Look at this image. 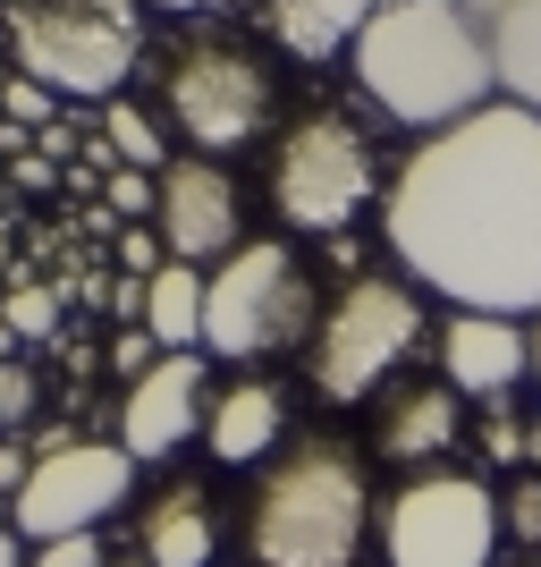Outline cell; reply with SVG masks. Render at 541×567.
<instances>
[{"mask_svg":"<svg viewBox=\"0 0 541 567\" xmlns=\"http://www.w3.org/2000/svg\"><path fill=\"white\" fill-rule=\"evenodd\" d=\"M381 237L457 313H541V118L482 102L424 136L381 195Z\"/></svg>","mask_w":541,"mask_h":567,"instance_id":"6da1fadb","label":"cell"},{"mask_svg":"<svg viewBox=\"0 0 541 567\" xmlns=\"http://www.w3.org/2000/svg\"><path fill=\"white\" fill-rule=\"evenodd\" d=\"M355 85L398 118V127H457L491 102V34L466 0H381L373 25L355 34Z\"/></svg>","mask_w":541,"mask_h":567,"instance_id":"7a4b0ae2","label":"cell"},{"mask_svg":"<svg viewBox=\"0 0 541 567\" xmlns=\"http://www.w3.org/2000/svg\"><path fill=\"white\" fill-rule=\"evenodd\" d=\"M373 534V483L339 441H296L246 499L254 567H355Z\"/></svg>","mask_w":541,"mask_h":567,"instance_id":"3957f363","label":"cell"},{"mask_svg":"<svg viewBox=\"0 0 541 567\" xmlns=\"http://www.w3.org/2000/svg\"><path fill=\"white\" fill-rule=\"evenodd\" d=\"M9 60L69 102H111L136 69V0H18Z\"/></svg>","mask_w":541,"mask_h":567,"instance_id":"277c9868","label":"cell"},{"mask_svg":"<svg viewBox=\"0 0 541 567\" xmlns=\"http://www.w3.org/2000/svg\"><path fill=\"white\" fill-rule=\"evenodd\" d=\"M322 331L313 313V280L305 262L288 255L280 237H254L204 280V348L229 355V364H254V355H280L296 339Z\"/></svg>","mask_w":541,"mask_h":567,"instance_id":"5b68a950","label":"cell"},{"mask_svg":"<svg viewBox=\"0 0 541 567\" xmlns=\"http://www.w3.org/2000/svg\"><path fill=\"white\" fill-rule=\"evenodd\" d=\"M508 543L499 525V492L482 474H406L381 499V559L389 567H491V550Z\"/></svg>","mask_w":541,"mask_h":567,"instance_id":"8992f818","label":"cell"},{"mask_svg":"<svg viewBox=\"0 0 541 567\" xmlns=\"http://www.w3.org/2000/svg\"><path fill=\"white\" fill-rule=\"evenodd\" d=\"M373 195H381L373 144H364V127H347L339 111H305L280 136V153H271V204H280L288 229L339 237Z\"/></svg>","mask_w":541,"mask_h":567,"instance_id":"52a82bcc","label":"cell"},{"mask_svg":"<svg viewBox=\"0 0 541 567\" xmlns=\"http://www.w3.org/2000/svg\"><path fill=\"white\" fill-rule=\"evenodd\" d=\"M415 339H424L415 288H398V280H355L347 297L322 313V331H313V399H330V406L373 399L381 381L415 355Z\"/></svg>","mask_w":541,"mask_h":567,"instance_id":"ba28073f","label":"cell"},{"mask_svg":"<svg viewBox=\"0 0 541 567\" xmlns=\"http://www.w3.org/2000/svg\"><path fill=\"white\" fill-rule=\"evenodd\" d=\"M136 492V457L118 441H76V450L34 457L25 492L9 499V525L25 543H69V534H94L102 517H118Z\"/></svg>","mask_w":541,"mask_h":567,"instance_id":"9c48e42d","label":"cell"},{"mask_svg":"<svg viewBox=\"0 0 541 567\" xmlns=\"http://www.w3.org/2000/svg\"><path fill=\"white\" fill-rule=\"evenodd\" d=\"M169 118L187 127V144L204 162L220 153H246V144L271 127V69L246 60L229 43H195L178 69H169Z\"/></svg>","mask_w":541,"mask_h":567,"instance_id":"30bf717a","label":"cell"},{"mask_svg":"<svg viewBox=\"0 0 541 567\" xmlns=\"http://www.w3.org/2000/svg\"><path fill=\"white\" fill-rule=\"evenodd\" d=\"M204 415H212V373H204V348L162 355V364H153V373L118 399V450H127V457H169V450H187L195 432H204Z\"/></svg>","mask_w":541,"mask_h":567,"instance_id":"8fae6325","label":"cell"},{"mask_svg":"<svg viewBox=\"0 0 541 567\" xmlns=\"http://www.w3.org/2000/svg\"><path fill=\"white\" fill-rule=\"evenodd\" d=\"M246 213H237V178L204 153L162 169V246L169 262H212V255H237L246 246Z\"/></svg>","mask_w":541,"mask_h":567,"instance_id":"7c38bea8","label":"cell"},{"mask_svg":"<svg viewBox=\"0 0 541 567\" xmlns=\"http://www.w3.org/2000/svg\"><path fill=\"white\" fill-rule=\"evenodd\" d=\"M533 373V331H517L508 313H457L440 331V381L457 399H508Z\"/></svg>","mask_w":541,"mask_h":567,"instance_id":"4fadbf2b","label":"cell"},{"mask_svg":"<svg viewBox=\"0 0 541 567\" xmlns=\"http://www.w3.org/2000/svg\"><path fill=\"white\" fill-rule=\"evenodd\" d=\"M457 432H466V406H457V390L448 381H406L398 399L381 406V457L389 466H440L448 450H457Z\"/></svg>","mask_w":541,"mask_h":567,"instance_id":"5bb4252c","label":"cell"},{"mask_svg":"<svg viewBox=\"0 0 541 567\" xmlns=\"http://www.w3.org/2000/svg\"><path fill=\"white\" fill-rule=\"evenodd\" d=\"M136 559L153 567H212V543H220V517H212V492L204 483H169V492L144 499L136 517Z\"/></svg>","mask_w":541,"mask_h":567,"instance_id":"9a60e30c","label":"cell"},{"mask_svg":"<svg viewBox=\"0 0 541 567\" xmlns=\"http://www.w3.org/2000/svg\"><path fill=\"white\" fill-rule=\"evenodd\" d=\"M288 432V399L271 381H237V390H212V415H204V441H212L220 466H254V457L280 450Z\"/></svg>","mask_w":541,"mask_h":567,"instance_id":"2e32d148","label":"cell"},{"mask_svg":"<svg viewBox=\"0 0 541 567\" xmlns=\"http://www.w3.org/2000/svg\"><path fill=\"white\" fill-rule=\"evenodd\" d=\"M373 9L381 0H262V25L280 34L288 60H339L373 25Z\"/></svg>","mask_w":541,"mask_h":567,"instance_id":"e0dca14e","label":"cell"},{"mask_svg":"<svg viewBox=\"0 0 541 567\" xmlns=\"http://www.w3.org/2000/svg\"><path fill=\"white\" fill-rule=\"evenodd\" d=\"M474 9H482V34H491L499 94L541 118V0H474Z\"/></svg>","mask_w":541,"mask_h":567,"instance_id":"ac0fdd59","label":"cell"},{"mask_svg":"<svg viewBox=\"0 0 541 567\" xmlns=\"http://www.w3.org/2000/svg\"><path fill=\"white\" fill-rule=\"evenodd\" d=\"M144 331H153L162 355L204 348V271H195V262H162V271L144 280Z\"/></svg>","mask_w":541,"mask_h":567,"instance_id":"d6986e66","label":"cell"},{"mask_svg":"<svg viewBox=\"0 0 541 567\" xmlns=\"http://www.w3.org/2000/svg\"><path fill=\"white\" fill-rule=\"evenodd\" d=\"M102 144H111L118 153V169H144V178H162V127H153V118L136 111V102H111V111H102Z\"/></svg>","mask_w":541,"mask_h":567,"instance_id":"ffe728a7","label":"cell"},{"mask_svg":"<svg viewBox=\"0 0 541 567\" xmlns=\"http://www.w3.org/2000/svg\"><path fill=\"white\" fill-rule=\"evenodd\" d=\"M0 322H9L18 339H51V331H60V288H9Z\"/></svg>","mask_w":541,"mask_h":567,"instance_id":"44dd1931","label":"cell"},{"mask_svg":"<svg viewBox=\"0 0 541 567\" xmlns=\"http://www.w3.org/2000/svg\"><path fill=\"white\" fill-rule=\"evenodd\" d=\"M34 406H43V381L25 373L18 355H0V432H18L25 415H34Z\"/></svg>","mask_w":541,"mask_h":567,"instance_id":"7402d4cb","label":"cell"},{"mask_svg":"<svg viewBox=\"0 0 541 567\" xmlns=\"http://www.w3.org/2000/svg\"><path fill=\"white\" fill-rule=\"evenodd\" d=\"M51 85H34V76H9V85H0V118H9V127H51Z\"/></svg>","mask_w":541,"mask_h":567,"instance_id":"603a6c76","label":"cell"},{"mask_svg":"<svg viewBox=\"0 0 541 567\" xmlns=\"http://www.w3.org/2000/svg\"><path fill=\"white\" fill-rule=\"evenodd\" d=\"M499 525H508V543H541V474H524L517 492L499 499Z\"/></svg>","mask_w":541,"mask_h":567,"instance_id":"cb8c5ba5","label":"cell"},{"mask_svg":"<svg viewBox=\"0 0 541 567\" xmlns=\"http://www.w3.org/2000/svg\"><path fill=\"white\" fill-rule=\"evenodd\" d=\"M111 213H127V220H144V213H162V178H144V169H111Z\"/></svg>","mask_w":541,"mask_h":567,"instance_id":"d4e9b609","label":"cell"},{"mask_svg":"<svg viewBox=\"0 0 541 567\" xmlns=\"http://www.w3.org/2000/svg\"><path fill=\"white\" fill-rule=\"evenodd\" d=\"M153 364H162V348H153V331H118V339H111V373L127 381V390H136V381L153 373Z\"/></svg>","mask_w":541,"mask_h":567,"instance_id":"484cf974","label":"cell"},{"mask_svg":"<svg viewBox=\"0 0 541 567\" xmlns=\"http://www.w3.org/2000/svg\"><path fill=\"white\" fill-rule=\"evenodd\" d=\"M111 255L127 262L136 280H153V271H162V262H169V246H162V229H118V246H111Z\"/></svg>","mask_w":541,"mask_h":567,"instance_id":"4316f807","label":"cell"},{"mask_svg":"<svg viewBox=\"0 0 541 567\" xmlns=\"http://www.w3.org/2000/svg\"><path fill=\"white\" fill-rule=\"evenodd\" d=\"M25 567H111V559H102V534H69V543H43Z\"/></svg>","mask_w":541,"mask_h":567,"instance_id":"83f0119b","label":"cell"},{"mask_svg":"<svg viewBox=\"0 0 541 567\" xmlns=\"http://www.w3.org/2000/svg\"><path fill=\"white\" fill-rule=\"evenodd\" d=\"M25 474H34V450H25L18 432H0V492L18 499V492H25Z\"/></svg>","mask_w":541,"mask_h":567,"instance_id":"f1b7e54d","label":"cell"},{"mask_svg":"<svg viewBox=\"0 0 541 567\" xmlns=\"http://www.w3.org/2000/svg\"><path fill=\"white\" fill-rule=\"evenodd\" d=\"M0 567H25V534L18 525H0Z\"/></svg>","mask_w":541,"mask_h":567,"instance_id":"f546056e","label":"cell"},{"mask_svg":"<svg viewBox=\"0 0 541 567\" xmlns=\"http://www.w3.org/2000/svg\"><path fill=\"white\" fill-rule=\"evenodd\" d=\"M153 9H169V18H187V9H212V0H153Z\"/></svg>","mask_w":541,"mask_h":567,"instance_id":"4dcf8cb0","label":"cell"},{"mask_svg":"<svg viewBox=\"0 0 541 567\" xmlns=\"http://www.w3.org/2000/svg\"><path fill=\"white\" fill-rule=\"evenodd\" d=\"M533 381H541V331H533Z\"/></svg>","mask_w":541,"mask_h":567,"instance_id":"1f68e13d","label":"cell"},{"mask_svg":"<svg viewBox=\"0 0 541 567\" xmlns=\"http://www.w3.org/2000/svg\"><path fill=\"white\" fill-rule=\"evenodd\" d=\"M118 567H153V559H118Z\"/></svg>","mask_w":541,"mask_h":567,"instance_id":"d6a6232c","label":"cell"}]
</instances>
